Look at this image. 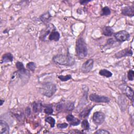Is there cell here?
<instances>
[{"label":"cell","mask_w":134,"mask_h":134,"mask_svg":"<svg viewBox=\"0 0 134 134\" xmlns=\"http://www.w3.org/2000/svg\"><path fill=\"white\" fill-rule=\"evenodd\" d=\"M52 61L56 64L64 66H72L75 61L74 58L68 52L66 54H59L54 55Z\"/></svg>","instance_id":"obj_1"},{"label":"cell","mask_w":134,"mask_h":134,"mask_svg":"<svg viewBox=\"0 0 134 134\" xmlns=\"http://www.w3.org/2000/svg\"><path fill=\"white\" fill-rule=\"evenodd\" d=\"M93 107H86L85 108H84L81 112L80 113L79 116L81 117V118H86L87 116H88V115L90 114V112L91 111V110L92 109Z\"/></svg>","instance_id":"obj_21"},{"label":"cell","mask_w":134,"mask_h":134,"mask_svg":"<svg viewBox=\"0 0 134 134\" xmlns=\"http://www.w3.org/2000/svg\"><path fill=\"white\" fill-rule=\"evenodd\" d=\"M102 34L105 36L110 37L114 34V30L109 26H105L102 29Z\"/></svg>","instance_id":"obj_20"},{"label":"cell","mask_w":134,"mask_h":134,"mask_svg":"<svg viewBox=\"0 0 134 134\" xmlns=\"http://www.w3.org/2000/svg\"><path fill=\"white\" fill-rule=\"evenodd\" d=\"M58 78L63 82H65L67 81H69V80H70L72 78V76L70 74H68V75H59L58 76Z\"/></svg>","instance_id":"obj_27"},{"label":"cell","mask_w":134,"mask_h":134,"mask_svg":"<svg viewBox=\"0 0 134 134\" xmlns=\"http://www.w3.org/2000/svg\"><path fill=\"white\" fill-rule=\"evenodd\" d=\"M9 127L8 124L4 120H0V133L1 134H9Z\"/></svg>","instance_id":"obj_13"},{"label":"cell","mask_w":134,"mask_h":134,"mask_svg":"<svg viewBox=\"0 0 134 134\" xmlns=\"http://www.w3.org/2000/svg\"><path fill=\"white\" fill-rule=\"evenodd\" d=\"M127 77L129 81H133V78H134V72L132 70H129V71L128 72V74H127Z\"/></svg>","instance_id":"obj_29"},{"label":"cell","mask_w":134,"mask_h":134,"mask_svg":"<svg viewBox=\"0 0 134 134\" xmlns=\"http://www.w3.org/2000/svg\"><path fill=\"white\" fill-rule=\"evenodd\" d=\"M13 55L11 53H6L3 55L1 59V63L7 62H12L13 61Z\"/></svg>","instance_id":"obj_17"},{"label":"cell","mask_w":134,"mask_h":134,"mask_svg":"<svg viewBox=\"0 0 134 134\" xmlns=\"http://www.w3.org/2000/svg\"><path fill=\"white\" fill-rule=\"evenodd\" d=\"M44 112L46 114L52 115L53 114V108H52V106H49V105L45 107V108L44 109Z\"/></svg>","instance_id":"obj_28"},{"label":"cell","mask_w":134,"mask_h":134,"mask_svg":"<svg viewBox=\"0 0 134 134\" xmlns=\"http://www.w3.org/2000/svg\"><path fill=\"white\" fill-rule=\"evenodd\" d=\"M92 119L95 125H100L105 120V115L102 111H96L93 114Z\"/></svg>","instance_id":"obj_9"},{"label":"cell","mask_w":134,"mask_h":134,"mask_svg":"<svg viewBox=\"0 0 134 134\" xmlns=\"http://www.w3.org/2000/svg\"><path fill=\"white\" fill-rule=\"evenodd\" d=\"M115 38L119 42H124L128 40L130 38V34L126 30H121L116 32L114 35Z\"/></svg>","instance_id":"obj_7"},{"label":"cell","mask_w":134,"mask_h":134,"mask_svg":"<svg viewBox=\"0 0 134 134\" xmlns=\"http://www.w3.org/2000/svg\"><path fill=\"white\" fill-rule=\"evenodd\" d=\"M81 127L84 130H88L90 129V124L87 119H84L81 122Z\"/></svg>","instance_id":"obj_25"},{"label":"cell","mask_w":134,"mask_h":134,"mask_svg":"<svg viewBox=\"0 0 134 134\" xmlns=\"http://www.w3.org/2000/svg\"><path fill=\"white\" fill-rule=\"evenodd\" d=\"M111 13V10L110 8L107 6H105L102 9V12L100 15L101 16H108Z\"/></svg>","instance_id":"obj_24"},{"label":"cell","mask_w":134,"mask_h":134,"mask_svg":"<svg viewBox=\"0 0 134 134\" xmlns=\"http://www.w3.org/2000/svg\"><path fill=\"white\" fill-rule=\"evenodd\" d=\"M119 88L120 91L124 94L127 97H128L133 104V91L131 87H129L125 84H122L119 86Z\"/></svg>","instance_id":"obj_6"},{"label":"cell","mask_w":134,"mask_h":134,"mask_svg":"<svg viewBox=\"0 0 134 134\" xmlns=\"http://www.w3.org/2000/svg\"><path fill=\"white\" fill-rule=\"evenodd\" d=\"M60 38V35L58 31L56 30V29H54L51 31L49 36V39L50 41L53 40L55 41H58L59 40Z\"/></svg>","instance_id":"obj_16"},{"label":"cell","mask_w":134,"mask_h":134,"mask_svg":"<svg viewBox=\"0 0 134 134\" xmlns=\"http://www.w3.org/2000/svg\"><path fill=\"white\" fill-rule=\"evenodd\" d=\"M99 74L106 77H110L113 75V73L109 70L106 69H102L99 71Z\"/></svg>","instance_id":"obj_22"},{"label":"cell","mask_w":134,"mask_h":134,"mask_svg":"<svg viewBox=\"0 0 134 134\" xmlns=\"http://www.w3.org/2000/svg\"><path fill=\"white\" fill-rule=\"evenodd\" d=\"M25 113H26V115L27 116H29L30 115V114H31V110H30V108L29 107H27L26 110H25Z\"/></svg>","instance_id":"obj_32"},{"label":"cell","mask_w":134,"mask_h":134,"mask_svg":"<svg viewBox=\"0 0 134 134\" xmlns=\"http://www.w3.org/2000/svg\"><path fill=\"white\" fill-rule=\"evenodd\" d=\"M68 126V124L65 122L57 124V127L60 129H64V128H67Z\"/></svg>","instance_id":"obj_31"},{"label":"cell","mask_w":134,"mask_h":134,"mask_svg":"<svg viewBox=\"0 0 134 134\" xmlns=\"http://www.w3.org/2000/svg\"><path fill=\"white\" fill-rule=\"evenodd\" d=\"M26 67L29 70H30L32 72H34L36 68V65L34 62H29L26 64Z\"/></svg>","instance_id":"obj_26"},{"label":"cell","mask_w":134,"mask_h":134,"mask_svg":"<svg viewBox=\"0 0 134 134\" xmlns=\"http://www.w3.org/2000/svg\"><path fill=\"white\" fill-rule=\"evenodd\" d=\"M66 120L69 122L70 125L72 126H76L80 124V120L74 117L72 114H69L66 117Z\"/></svg>","instance_id":"obj_14"},{"label":"cell","mask_w":134,"mask_h":134,"mask_svg":"<svg viewBox=\"0 0 134 134\" xmlns=\"http://www.w3.org/2000/svg\"><path fill=\"white\" fill-rule=\"evenodd\" d=\"M56 91L57 86L55 84L50 82H47L43 83L40 88V93L48 97L52 96Z\"/></svg>","instance_id":"obj_3"},{"label":"cell","mask_w":134,"mask_h":134,"mask_svg":"<svg viewBox=\"0 0 134 134\" xmlns=\"http://www.w3.org/2000/svg\"><path fill=\"white\" fill-rule=\"evenodd\" d=\"M91 2V1H85V0H82V1H80V3L82 5H86L87 3H88L89 2Z\"/></svg>","instance_id":"obj_33"},{"label":"cell","mask_w":134,"mask_h":134,"mask_svg":"<svg viewBox=\"0 0 134 134\" xmlns=\"http://www.w3.org/2000/svg\"><path fill=\"white\" fill-rule=\"evenodd\" d=\"M3 102H4V100L3 99H1V105L2 106L3 104Z\"/></svg>","instance_id":"obj_34"},{"label":"cell","mask_w":134,"mask_h":134,"mask_svg":"<svg viewBox=\"0 0 134 134\" xmlns=\"http://www.w3.org/2000/svg\"><path fill=\"white\" fill-rule=\"evenodd\" d=\"M94 65V60L92 59L86 60L81 66V71L83 73L90 72L93 69Z\"/></svg>","instance_id":"obj_10"},{"label":"cell","mask_w":134,"mask_h":134,"mask_svg":"<svg viewBox=\"0 0 134 134\" xmlns=\"http://www.w3.org/2000/svg\"><path fill=\"white\" fill-rule=\"evenodd\" d=\"M132 54L133 52L132 50L130 48H127L116 53L115 54V57L117 59H119L125 57H130L132 56Z\"/></svg>","instance_id":"obj_11"},{"label":"cell","mask_w":134,"mask_h":134,"mask_svg":"<svg viewBox=\"0 0 134 134\" xmlns=\"http://www.w3.org/2000/svg\"><path fill=\"white\" fill-rule=\"evenodd\" d=\"M74 108V103L72 102L65 103L64 101H61L56 106V110L58 112H61L63 110L66 111H72Z\"/></svg>","instance_id":"obj_5"},{"label":"cell","mask_w":134,"mask_h":134,"mask_svg":"<svg viewBox=\"0 0 134 134\" xmlns=\"http://www.w3.org/2000/svg\"><path fill=\"white\" fill-rule=\"evenodd\" d=\"M45 121L48 122V124H50V127L51 128H53L54 127V125L55 123V120L54 119V118H53V117H51V116H48L46 117L45 118Z\"/></svg>","instance_id":"obj_23"},{"label":"cell","mask_w":134,"mask_h":134,"mask_svg":"<svg viewBox=\"0 0 134 134\" xmlns=\"http://www.w3.org/2000/svg\"><path fill=\"white\" fill-rule=\"evenodd\" d=\"M16 66L18 69L17 72H16L17 75L23 81L25 82L26 83L30 77V73L25 68L23 63L21 62L17 61L16 63Z\"/></svg>","instance_id":"obj_4"},{"label":"cell","mask_w":134,"mask_h":134,"mask_svg":"<svg viewBox=\"0 0 134 134\" xmlns=\"http://www.w3.org/2000/svg\"><path fill=\"white\" fill-rule=\"evenodd\" d=\"M94 133H98V134H109L110 132L106 130L99 129V130H97V131H96Z\"/></svg>","instance_id":"obj_30"},{"label":"cell","mask_w":134,"mask_h":134,"mask_svg":"<svg viewBox=\"0 0 134 134\" xmlns=\"http://www.w3.org/2000/svg\"><path fill=\"white\" fill-rule=\"evenodd\" d=\"M43 105L40 102H35L32 105V109L33 111L37 113L41 112L42 110Z\"/></svg>","instance_id":"obj_18"},{"label":"cell","mask_w":134,"mask_h":134,"mask_svg":"<svg viewBox=\"0 0 134 134\" xmlns=\"http://www.w3.org/2000/svg\"><path fill=\"white\" fill-rule=\"evenodd\" d=\"M75 50L77 57L80 59L85 58L88 53V50L86 44L82 37H79L76 40Z\"/></svg>","instance_id":"obj_2"},{"label":"cell","mask_w":134,"mask_h":134,"mask_svg":"<svg viewBox=\"0 0 134 134\" xmlns=\"http://www.w3.org/2000/svg\"><path fill=\"white\" fill-rule=\"evenodd\" d=\"M121 14L124 16L133 17L134 15L133 5L131 6H127L123 7L121 9Z\"/></svg>","instance_id":"obj_12"},{"label":"cell","mask_w":134,"mask_h":134,"mask_svg":"<svg viewBox=\"0 0 134 134\" xmlns=\"http://www.w3.org/2000/svg\"><path fill=\"white\" fill-rule=\"evenodd\" d=\"M89 98L91 101L95 103H108L110 101L108 97L95 94H91Z\"/></svg>","instance_id":"obj_8"},{"label":"cell","mask_w":134,"mask_h":134,"mask_svg":"<svg viewBox=\"0 0 134 134\" xmlns=\"http://www.w3.org/2000/svg\"><path fill=\"white\" fill-rule=\"evenodd\" d=\"M55 29V27L54 26L52 25V24H50L49 25L47 28L43 30L42 31V33L40 34V39L41 40H44V39L46 38V37H47V36L50 34V33L51 32L52 30Z\"/></svg>","instance_id":"obj_15"},{"label":"cell","mask_w":134,"mask_h":134,"mask_svg":"<svg viewBox=\"0 0 134 134\" xmlns=\"http://www.w3.org/2000/svg\"><path fill=\"white\" fill-rule=\"evenodd\" d=\"M51 16L49 12L44 13L40 17L41 21L44 24H47L49 22L50 20L51 19Z\"/></svg>","instance_id":"obj_19"}]
</instances>
